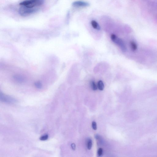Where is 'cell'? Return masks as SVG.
I'll use <instances>...</instances> for the list:
<instances>
[{
  "label": "cell",
  "mask_w": 157,
  "mask_h": 157,
  "mask_svg": "<svg viewBox=\"0 0 157 157\" xmlns=\"http://www.w3.org/2000/svg\"><path fill=\"white\" fill-rule=\"evenodd\" d=\"M44 0H26L20 3L21 6L32 8L43 4Z\"/></svg>",
  "instance_id": "6da1fadb"
},
{
  "label": "cell",
  "mask_w": 157,
  "mask_h": 157,
  "mask_svg": "<svg viewBox=\"0 0 157 157\" xmlns=\"http://www.w3.org/2000/svg\"><path fill=\"white\" fill-rule=\"evenodd\" d=\"M37 10V9L29 8L23 6L19 8V12L22 16L26 17L35 13Z\"/></svg>",
  "instance_id": "7a4b0ae2"
},
{
  "label": "cell",
  "mask_w": 157,
  "mask_h": 157,
  "mask_svg": "<svg viewBox=\"0 0 157 157\" xmlns=\"http://www.w3.org/2000/svg\"><path fill=\"white\" fill-rule=\"evenodd\" d=\"M111 39L119 46L123 52H125L126 50V47L124 42L121 39L118 38L116 35L112 34L111 36Z\"/></svg>",
  "instance_id": "3957f363"
},
{
  "label": "cell",
  "mask_w": 157,
  "mask_h": 157,
  "mask_svg": "<svg viewBox=\"0 0 157 157\" xmlns=\"http://www.w3.org/2000/svg\"><path fill=\"white\" fill-rule=\"evenodd\" d=\"M1 96L0 99H1V101L5 102V103H16L17 101L15 98L9 96H6L1 93V96Z\"/></svg>",
  "instance_id": "277c9868"
},
{
  "label": "cell",
  "mask_w": 157,
  "mask_h": 157,
  "mask_svg": "<svg viewBox=\"0 0 157 157\" xmlns=\"http://www.w3.org/2000/svg\"><path fill=\"white\" fill-rule=\"evenodd\" d=\"M72 5L74 7H87L90 5L89 3L82 1H76L72 3Z\"/></svg>",
  "instance_id": "5b68a950"
},
{
  "label": "cell",
  "mask_w": 157,
  "mask_h": 157,
  "mask_svg": "<svg viewBox=\"0 0 157 157\" xmlns=\"http://www.w3.org/2000/svg\"><path fill=\"white\" fill-rule=\"evenodd\" d=\"M91 24L92 26L94 29L98 30H100L101 29V27H100L99 25L96 21L95 20L92 21Z\"/></svg>",
  "instance_id": "8992f818"
},
{
  "label": "cell",
  "mask_w": 157,
  "mask_h": 157,
  "mask_svg": "<svg viewBox=\"0 0 157 157\" xmlns=\"http://www.w3.org/2000/svg\"><path fill=\"white\" fill-rule=\"evenodd\" d=\"M98 87L99 89L101 91H103L104 88V86L103 82L101 80H100L98 82Z\"/></svg>",
  "instance_id": "52a82bcc"
},
{
  "label": "cell",
  "mask_w": 157,
  "mask_h": 157,
  "mask_svg": "<svg viewBox=\"0 0 157 157\" xmlns=\"http://www.w3.org/2000/svg\"><path fill=\"white\" fill-rule=\"evenodd\" d=\"M130 46L131 48L133 51H135L137 48V46L135 42L132 41L130 42Z\"/></svg>",
  "instance_id": "ba28073f"
},
{
  "label": "cell",
  "mask_w": 157,
  "mask_h": 157,
  "mask_svg": "<svg viewBox=\"0 0 157 157\" xmlns=\"http://www.w3.org/2000/svg\"><path fill=\"white\" fill-rule=\"evenodd\" d=\"M91 87L93 90L96 91L97 89V86L94 81H91Z\"/></svg>",
  "instance_id": "9c48e42d"
},
{
  "label": "cell",
  "mask_w": 157,
  "mask_h": 157,
  "mask_svg": "<svg viewBox=\"0 0 157 157\" xmlns=\"http://www.w3.org/2000/svg\"><path fill=\"white\" fill-rule=\"evenodd\" d=\"M92 146V142L91 139H89L87 143V148L89 150H90L91 149Z\"/></svg>",
  "instance_id": "30bf717a"
},
{
  "label": "cell",
  "mask_w": 157,
  "mask_h": 157,
  "mask_svg": "<svg viewBox=\"0 0 157 157\" xmlns=\"http://www.w3.org/2000/svg\"><path fill=\"white\" fill-rule=\"evenodd\" d=\"M49 136L48 135H46L40 137V139L41 141H45L48 139Z\"/></svg>",
  "instance_id": "8fae6325"
},
{
  "label": "cell",
  "mask_w": 157,
  "mask_h": 157,
  "mask_svg": "<svg viewBox=\"0 0 157 157\" xmlns=\"http://www.w3.org/2000/svg\"><path fill=\"white\" fill-rule=\"evenodd\" d=\"M92 126L93 129L94 130H96L97 129V126L96 123L95 121H93L92 124Z\"/></svg>",
  "instance_id": "7c38bea8"
},
{
  "label": "cell",
  "mask_w": 157,
  "mask_h": 157,
  "mask_svg": "<svg viewBox=\"0 0 157 157\" xmlns=\"http://www.w3.org/2000/svg\"><path fill=\"white\" fill-rule=\"evenodd\" d=\"M103 150L102 148H100L99 149L98 151V154L99 156H101L103 154Z\"/></svg>",
  "instance_id": "4fadbf2b"
},
{
  "label": "cell",
  "mask_w": 157,
  "mask_h": 157,
  "mask_svg": "<svg viewBox=\"0 0 157 157\" xmlns=\"http://www.w3.org/2000/svg\"><path fill=\"white\" fill-rule=\"evenodd\" d=\"M35 85L38 89H40L42 88V85L40 82L36 83L35 84Z\"/></svg>",
  "instance_id": "5bb4252c"
},
{
  "label": "cell",
  "mask_w": 157,
  "mask_h": 157,
  "mask_svg": "<svg viewBox=\"0 0 157 157\" xmlns=\"http://www.w3.org/2000/svg\"><path fill=\"white\" fill-rule=\"evenodd\" d=\"M71 146L72 149H73V150H75L76 149V146L75 144L74 143L72 144H71Z\"/></svg>",
  "instance_id": "9a60e30c"
}]
</instances>
